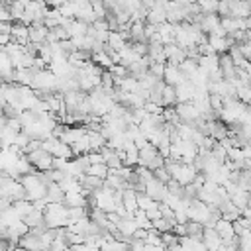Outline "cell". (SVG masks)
I'll use <instances>...</instances> for the list:
<instances>
[{
	"label": "cell",
	"mask_w": 251,
	"mask_h": 251,
	"mask_svg": "<svg viewBox=\"0 0 251 251\" xmlns=\"http://www.w3.org/2000/svg\"><path fill=\"white\" fill-rule=\"evenodd\" d=\"M43 220L49 229L67 227L69 226V206H65V202L47 204V208L43 212Z\"/></svg>",
	"instance_id": "1"
},
{
	"label": "cell",
	"mask_w": 251,
	"mask_h": 251,
	"mask_svg": "<svg viewBox=\"0 0 251 251\" xmlns=\"http://www.w3.org/2000/svg\"><path fill=\"white\" fill-rule=\"evenodd\" d=\"M20 182H22V186L25 190V200L35 202V200H41V198L47 196V184L41 180L37 171L29 173V175H24L20 178Z\"/></svg>",
	"instance_id": "2"
},
{
	"label": "cell",
	"mask_w": 251,
	"mask_h": 251,
	"mask_svg": "<svg viewBox=\"0 0 251 251\" xmlns=\"http://www.w3.org/2000/svg\"><path fill=\"white\" fill-rule=\"evenodd\" d=\"M57 84H59V78L49 69H41V71H35V75H33L31 90H35V92H57Z\"/></svg>",
	"instance_id": "3"
},
{
	"label": "cell",
	"mask_w": 251,
	"mask_h": 251,
	"mask_svg": "<svg viewBox=\"0 0 251 251\" xmlns=\"http://www.w3.org/2000/svg\"><path fill=\"white\" fill-rule=\"evenodd\" d=\"M210 218H212V208L208 204H204L202 200H198V198L192 200V204L188 206V220L198 222L206 227L210 224Z\"/></svg>",
	"instance_id": "4"
},
{
	"label": "cell",
	"mask_w": 251,
	"mask_h": 251,
	"mask_svg": "<svg viewBox=\"0 0 251 251\" xmlns=\"http://www.w3.org/2000/svg\"><path fill=\"white\" fill-rule=\"evenodd\" d=\"M25 157H27V161L31 163V167H33L35 171H39V173L53 169V159H55V157H53L51 153H47L45 149H35V151H31V153H27Z\"/></svg>",
	"instance_id": "5"
},
{
	"label": "cell",
	"mask_w": 251,
	"mask_h": 251,
	"mask_svg": "<svg viewBox=\"0 0 251 251\" xmlns=\"http://www.w3.org/2000/svg\"><path fill=\"white\" fill-rule=\"evenodd\" d=\"M175 110H176V114H178V118H180L182 124H190L192 126L200 118V112L196 110V106L192 102H178L175 106Z\"/></svg>",
	"instance_id": "6"
},
{
	"label": "cell",
	"mask_w": 251,
	"mask_h": 251,
	"mask_svg": "<svg viewBox=\"0 0 251 251\" xmlns=\"http://www.w3.org/2000/svg\"><path fill=\"white\" fill-rule=\"evenodd\" d=\"M163 53H165V59H167V65H175L178 67L184 59H186V49L178 47L176 43H169L163 47Z\"/></svg>",
	"instance_id": "7"
},
{
	"label": "cell",
	"mask_w": 251,
	"mask_h": 251,
	"mask_svg": "<svg viewBox=\"0 0 251 251\" xmlns=\"http://www.w3.org/2000/svg\"><path fill=\"white\" fill-rule=\"evenodd\" d=\"M167 192H169V190H167V184L161 182V180H157L155 176L145 182V194L151 196L155 202H163V198L167 196Z\"/></svg>",
	"instance_id": "8"
},
{
	"label": "cell",
	"mask_w": 251,
	"mask_h": 251,
	"mask_svg": "<svg viewBox=\"0 0 251 251\" xmlns=\"http://www.w3.org/2000/svg\"><path fill=\"white\" fill-rule=\"evenodd\" d=\"M14 73H16V69L10 61V55L4 49H0V80L6 84L14 82Z\"/></svg>",
	"instance_id": "9"
},
{
	"label": "cell",
	"mask_w": 251,
	"mask_h": 251,
	"mask_svg": "<svg viewBox=\"0 0 251 251\" xmlns=\"http://www.w3.org/2000/svg\"><path fill=\"white\" fill-rule=\"evenodd\" d=\"M220 25H222V18L218 14H202L200 24H198V27L202 29V33H206V35L214 33Z\"/></svg>",
	"instance_id": "10"
},
{
	"label": "cell",
	"mask_w": 251,
	"mask_h": 251,
	"mask_svg": "<svg viewBox=\"0 0 251 251\" xmlns=\"http://www.w3.org/2000/svg\"><path fill=\"white\" fill-rule=\"evenodd\" d=\"M10 37H12V43L27 45L29 43V25H24L22 22H14Z\"/></svg>",
	"instance_id": "11"
},
{
	"label": "cell",
	"mask_w": 251,
	"mask_h": 251,
	"mask_svg": "<svg viewBox=\"0 0 251 251\" xmlns=\"http://www.w3.org/2000/svg\"><path fill=\"white\" fill-rule=\"evenodd\" d=\"M202 241L206 245V251H220L222 247V237L220 233L214 229V227H204V235H202Z\"/></svg>",
	"instance_id": "12"
},
{
	"label": "cell",
	"mask_w": 251,
	"mask_h": 251,
	"mask_svg": "<svg viewBox=\"0 0 251 251\" xmlns=\"http://www.w3.org/2000/svg\"><path fill=\"white\" fill-rule=\"evenodd\" d=\"M88 25H90V24H86V22H82V20H69L63 27H65L67 33H69V39H73V37H84L86 31H88Z\"/></svg>",
	"instance_id": "13"
},
{
	"label": "cell",
	"mask_w": 251,
	"mask_h": 251,
	"mask_svg": "<svg viewBox=\"0 0 251 251\" xmlns=\"http://www.w3.org/2000/svg\"><path fill=\"white\" fill-rule=\"evenodd\" d=\"M175 92H176V104L178 102H192L196 86L190 80H182L178 86H175Z\"/></svg>",
	"instance_id": "14"
},
{
	"label": "cell",
	"mask_w": 251,
	"mask_h": 251,
	"mask_svg": "<svg viewBox=\"0 0 251 251\" xmlns=\"http://www.w3.org/2000/svg\"><path fill=\"white\" fill-rule=\"evenodd\" d=\"M214 229L220 233L222 241H231V239H235V237H237V235H235V227H233V222H229V220H224V218H220V220L216 222Z\"/></svg>",
	"instance_id": "15"
},
{
	"label": "cell",
	"mask_w": 251,
	"mask_h": 251,
	"mask_svg": "<svg viewBox=\"0 0 251 251\" xmlns=\"http://www.w3.org/2000/svg\"><path fill=\"white\" fill-rule=\"evenodd\" d=\"M165 22H167V10H165V6H163V4L155 2V6L147 12V22H145V24L161 25V24H165Z\"/></svg>",
	"instance_id": "16"
},
{
	"label": "cell",
	"mask_w": 251,
	"mask_h": 251,
	"mask_svg": "<svg viewBox=\"0 0 251 251\" xmlns=\"http://www.w3.org/2000/svg\"><path fill=\"white\" fill-rule=\"evenodd\" d=\"M208 45L218 53V55H224L229 51L231 45H235L229 37H220V35H208Z\"/></svg>",
	"instance_id": "17"
},
{
	"label": "cell",
	"mask_w": 251,
	"mask_h": 251,
	"mask_svg": "<svg viewBox=\"0 0 251 251\" xmlns=\"http://www.w3.org/2000/svg\"><path fill=\"white\" fill-rule=\"evenodd\" d=\"M163 80H165V84H169V86H178V84H180L182 80H186V78L182 76V73H180L178 67H175V65H165Z\"/></svg>",
	"instance_id": "18"
},
{
	"label": "cell",
	"mask_w": 251,
	"mask_h": 251,
	"mask_svg": "<svg viewBox=\"0 0 251 251\" xmlns=\"http://www.w3.org/2000/svg\"><path fill=\"white\" fill-rule=\"evenodd\" d=\"M47 33H49V27L45 24H33V25H29V41L31 43H37V45L45 43L47 41Z\"/></svg>",
	"instance_id": "19"
},
{
	"label": "cell",
	"mask_w": 251,
	"mask_h": 251,
	"mask_svg": "<svg viewBox=\"0 0 251 251\" xmlns=\"http://www.w3.org/2000/svg\"><path fill=\"white\" fill-rule=\"evenodd\" d=\"M20 247L22 249H27V251H43V243H41V237L27 231L22 239H20Z\"/></svg>",
	"instance_id": "20"
},
{
	"label": "cell",
	"mask_w": 251,
	"mask_h": 251,
	"mask_svg": "<svg viewBox=\"0 0 251 251\" xmlns=\"http://www.w3.org/2000/svg\"><path fill=\"white\" fill-rule=\"evenodd\" d=\"M220 69H222V73H224V78H226V80H233V78H235L237 67L233 65V61H231L229 53L220 55Z\"/></svg>",
	"instance_id": "21"
},
{
	"label": "cell",
	"mask_w": 251,
	"mask_h": 251,
	"mask_svg": "<svg viewBox=\"0 0 251 251\" xmlns=\"http://www.w3.org/2000/svg\"><path fill=\"white\" fill-rule=\"evenodd\" d=\"M116 227L120 229V233H122V235L127 239V243H129V239H131L133 231L137 229V224H135L133 216H127V218H122V220L116 224Z\"/></svg>",
	"instance_id": "22"
},
{
	"label": "cell",
	"mask_w": 251,
	"mask_h": 251,
	"mask_svg": "<svg viewBox=\"0 0 251 251\" xmlns=\"http://www.w3.org/2000/svg\"><path fill=\"white\" fill-rule=\"evenodd\" d=\"M122 204H124V208L127 210V214H135V210H139V204H137V192L135 190H131V188H127V190H124V196H122Z\"/></svg>",
	"instance_id": "23"
},
{
	"label": "cell",
	"mask_w": 251,
	"mask_h": 251,
	"mask_svg": "<svg viewBox=\"0 0 251 251\" xmlns=\"http://www.w3.org/2000/svg\"><path fill=\"white\" fill-rule=\"evenodd\" d=\"M35 67L33 69H16L14 73V82L16 84H22V86H31V80H33V75H35Z\"/></svg>",
	"instance_id": "24"
},
{
	"label": "cell",
	"mask_w": 251,
	"mask_h": 251,
	"mask_svg": "<svg viewBox=\"0 0 251 251\" xmlns=\"http://www.w3.org/2000/svg\"><path fill=\"white\" fill-rule=\"evenodd\" d=\"M100 153H102V157H104V163H106L110 169H120V167H124V161L120 159L118 151H114V149H110V147H104Z\"/></svg>",
	"instance_id": "25"
},
{
	"label": "cell",
	"mask_w": 251,
	"mask_h": 251,
	"mask_svg": "<svg viewBox=\"0 0 251 251\" xmlns=\"http://www.w3.org/2000/svg\"><path fill=\"white\" fill-rule=\"evenodd\" d=\"M47 202L55 204V202H65V190L59 186V182H49L47 184Z\"/></svg>",
	"instance_id": "26"
},
{
	"label": "cell",
	"mask_w": 251,
	"mask_h": 251,
	"mask_svg": "<svg viewBox=\"0 0 251 251\" xmlns=\"http://www.w3.org/2000/svg\"><path fill=\"white\" fill-rule=\"evenodd\" d=\"M88 198L82 194V190L78 192H65V206L69 208H78V206H86Z\"/></svg>",
	"instance_id": "27"
},
{
	"label": "cell",
	"mask_w": 251,
	"mask_h": 251,
	"mask_svg": "<svg viewBox=\"0 0 251 251\" xmlns=\"http://www.w3.org/2000/svg\"><path fill=\"white\" fill-rule=\"evenodd\" d=\"M159 39H161V43L163 45H169V43H175V25L173 24H169V22H165V24H161L159 27Z\"/></svg>",
	"instance_id": "28"
},
{
	"label": "cell",
	"mask_w": 251,
	"mask_h": 251,
	"mask_svg": "<svg viewBox=\"0 0 251 251\" xmlns=\"http://www.w3.org/2000/svg\"><path fill=\"white\" fill-rule=\"evenodd\" d=\"M178 243H180L182 251H206L204 241H200V239H192V237H188V235L180 237Z\"/></svg>",
	"instance_id": "29"
},
{
	"label": "cell",
	"mask_w": 251,
	"mask_h": 251,
	"mask_svg": "<svg viewBox=\"0 0 251 251\" xmlns=\"http://www.w3.org/2000/svg\"><path fill=\"white\" fill-rule=\"evenodd\" d=\"M76 20H82V22H86V24H94L96 16H94V10H92L90 2H82V4H78Z\"/></svg>",
	"instance_id": "30"
},
{
	"label": "cell",
	"mask_w": 251,
	"mask_h": 251,
	"mask_svg": "<svg viewBox=\"0 0 251 251\" xmlns=\"http://www.w3.org/2000/svg\"><path fill=\"white\" fill-rule=\"evenodd\" d=\"M178 69H180V73H182V76L186 78V80H192V76L198 73V63L196 61H192V59H184L180 65H178Z\"/></svg>",
	"instance_id": "31"
},
{
	"label": "cell",
	"mask_w": 251,
	"mask_h": 251,
	"mask_svg": "<svg viewBox=\"0 0 251 251\" xmlns=\"http://www.w3.org/2000/svg\"><path fill=\"white\" fill-rule=\"evenodd\" d=\"M71 149H73V153H75V157H78V155H86V153H90V139H88V131L78 139V141H75L73 145H71Z\"/></svg>",
	"instance_id": "32"
},
{
	"label": "cell",
	"mask_w": 251,
	"mask_h": 251,
	"mask_svg": "<svg viewBox=\"0 0 251 251\" xmlns=\"http://www.w3.org/2000/svg\"><path fill=\"white\" fill-rule=\"evenodd\" d=\"M24 222H25V226H27L29 229L45 226V220H43V212H41V210H35V208H33V212H29V214L24 218Z\"/></svg>",
	"instance_id": "33"
},
{
	"label": "cell",
	"mask_w": 251,
	"mask_h": 251,
	"mask_svg": "<svg viewBox=\"0 0 251 251\" xmlns=\"http://www.w3.org/2000/svg\"><path fill=\"white\" fill-rule=\"evenodd\" d=\"M106 45H110L116 53H120V51H124V49L127 47V41L122 37L120 31H110V37H108V43H106Z\"/></svg>",
	"instance_id": "34"
},
{
	"label": "cell",
	"mask_w": 251,
	"mask_h": 251,
	"mask_svg": "<svg viewBox=\"0 0 251 251\" xmlns=\"http://www.w3.org/2000/svg\"><path fill=\"white\" fill-rule=\"evenodd\" d=\"M227 53H229V57H231V61H233V65H235L237 69H245V67H247V63H249V61H247V59H245V55L241 53L239 45H231Z\"/></svg>",
	"instance_id": "35"
},
{
	"label": "cell",
	"mask_w": 251,
	"mask_h": 251,
	"mask_svg": "<svg viewBox=\"0 0 251 251\" xmlns=\"http://www.w3.org/2000/svg\"><path fill=\"white\" fill-rule=\"evenodd\" d=\"M86 175H92V176H98V178L106 180L108 175H110V167H108L106 163H96V165H90V167H88Z\"/></svg>",
	"instance_id": "36"
},
{
	"label": "cell",
	"mask_w": 251,
	"mask_h": 251,
	"mask_svg": "<svg viewBox=\"0 0 251 251\" xmlns=\"http://www.w3.org/2000/svg\"><path fill=\"white\" fill-rule=\"evenodd\" d=\"M229 200H231V202H233V204L243 212V210L249 206V192H247V190H243V188H239L233 196H229Z\"/></svg>",
	"instance_id": "37"
},
{
	"label": "cell",
	"mask_w": 251,
	"mask_h": 251,
	"mask_svg": "<svg viewBox=\"0 0 251 251\" xmlns=\"http://www.w3.org/2000/svg\"><path fill=\"white\" fill-rule=\"evenodd\" d=\"M186 235H188V237H192V239H200V241H202L204 226H202V224H198V222L188 220V222H186Z\"/></svg>",
	"instance_id": "38"
},
{
	"label": "cell",
	"mask_w": 251,
	"mask_h": 251,
	"mask_svg": "<svg viewBox=\"0 0 251 251\" xmlns=\"http://www.w3.org/2000/svg\"><path fill=\"white\" fill-rule=\"evenodd\" d=\"M118 88H122L124 92H139V90H141V84H139L137 78L126 76V78H122V82L118 84Z\"/></svg>",
	"instance_id": "39"
},
{
	"label": "cell",
	"mask_w": 251,
	"mask_h": 251,
	"mask_svg": "<svg viewBox=\"0 0 251 251\" xmlns=\"http://www.w3.org/2000/svg\"><path fill=\"white\" fill-rule=\"evenodd\" d=\"M20 220H22V216L16 212V208H14V206H10L6 212H2V214H0V222H2L6 227H8V226H12V224H16V222H20Z\"/></svg>",
	"instance_id": "40"
},
{
	"label": "cell",
	"mask_w": 251,
	"mask_h": 251,
	"mask_svg": "<svg viewBox=\"0 0 251 251\" xmlns=\"http://www.w3.org/2000/svg\"><path fill=\"white\" fill-rule=\"evenodd\" d=\"M133 220H135V224H137V227H141V229H153V222L147 218V214H145V210H135V214H133Z\"/></svg>",
	"instance_id": "41"
},
{
	"label": "cell",
	"mask_w": 251,
	"mask_h": 251,
	"mask_svg": "<svg viewBox=\"0 0 251 251\" xmlns=\"http://www.w3.org/2000/svg\"><path fill=\"white\" fill-rule=\"evenodd\" d=\"M12 206H14L16 212L22 216V220H24L29 212H33V202H29V200H16V202H12Z\"/></svg>",
	"instance_id": "42"
},
{
	"label": "cell",
	"mask_w": 251,
	"mask_h": 251,
	"mask_svg": "<svg viewBox=\"0 0 251 251\" xmlns=\"http://www.w3.org/2000/svg\"><path fill=\"white\" fill-rule=\"evenodd\" d=\"M169 106H176V92H175V86H165L163 90V108H169Z\"/></svg>",
	"instance_id": "43"
},
{
	"label": "cell",
	"mask_w": 251,
	"mask_h": 251,
	"mask_svg": "<svg viewBox=\"0 0 251 251\" xmlns=\"http://www.w3.org/2000/svg\"><path fill=\"white\" fill-rule=\"evenodd\" d=\"M8 8H10V14H12L14 22H20L22 16H24V12H25V4L20 2V0H14L12 4H8Z\"/></svg>",
	"instance_id": "44"
},
{
	"label": "cell",
	"mask_w": 251,
	"mask_h": 251,
	"mask_svg": "<svg viewBox=\"0 0 251 251\" xmlns=\"http://www.w3.org/2000/svg\"><path fill=\"white\" fill-rule=\"evenodd\" d=\"M92 63H96L98 67H102V69H112V59L104 53V51H100V53H94L92 55Z\"/></svg>",
	"instance_id": "45"
},
{
	"label": "cell",
	"mask_w": 251,
	"mask_h": 251,
	"mask_svg": "<svg viewBox=\"0 0 251 251\" xmlns=\"http://www.w3.org/2000/svg\"><path fill=\"white\" fill-rule=\"evenodd\" d=\"M88 2H90L92 10H94V16H96V20H104V18H106V14H108L104 0H88Z\"/></svg>",
	"instance_id": "46"
},
{
	"label": "cell",
	"mask_w": 251,
	"mask_h": 251,
	"mask_svg": "<svg viewBox=\"0 0 251 251\" xmlns=\"http://www.w3.org/2000/svg\"><path fill=\"white\" fill-rule=\"evenodd\" d=\"M153 227L159 231V233H167V231H173V224L169 222V220H165V218H159V220H153Z\"/></svg>",
	"instance_id": "47"
},
{
	"label": "cell",
	"mask_w": 251,
	"mask_h": 251,
	"mask_svg": "<svg viewBox=\"0 0 251 251\" xmlns=\"http://www.w3.org/2000/svg\"><path fill=\"white\" fill-rule=\"evenodd\" d=\"M137 204H139L141 210H149V208L155 204V200H153L151 196H147L145 192H137Z\"/></svg>",
	"instance_id": "48"
},
{
	"label": "cell",
	"mask_w": 251,
	"mask_h": 251,
	"mask_svg": "<svg viewBox=\"0 0 251 251\" xmlns=\"http://www.w3.org/2000/svg\"><path fill=\"white\" fill-rule=\"evenodd\" d=\"M145 243L147 245H163V241H161V233L153 227V229H149L147 231V237H145Z\"/></svg>",
	"instance_id": "49"
},
{
	"label": "cell",
	"mask_w": 251,
	"mask_h": 251,
	"mask_svg": "<svg viewBox=\"0 0 251 251\" xmlns=\"http://www.w3.org/2000/svg\"><path fill=\"white\" fill-rule=\"evenodd\" d=\"M178 235H175L173 231H167V233H161V241L165 247H173V245H178Z\"/></svg>",
	"instance_id": "50"
},
{
	"label": "cell",
	"mask_w": 251,
	"mask_h": 251,
	"mask_svg": "<svg viewBox=\"0 0 251 251\" xmlns=\"http://www.w3.org/2000/svg\"><path fill=\"white\" fill-rule=\"evenodd\" d=\"M149 73L155 75L157 78H163V75H165V63H151L149 65Z\"/></svg>",
	"instance_id": "51"
},
{
	"label": "cell",
	"mask_w": 251,
	"mask_h": 251,
	"mask_svg": "<svg viewBox=\"0 0 251 251\" xmlns=\"http://www.w3.org/2000/svg\"><path fill=\"white\" fill-rule=\"evenodd\" d=\"M153 176H155L157 180H161V182H165V184H167V182L171 180V175L167 173V169H165V167H161V169H157V171H153Z\"/></svg>",
	"instance_id": "52"
},
{
	"label": "cell",
	"mask_w": 251,
	"mask_h": 251,
	"mask_svg": "<svg viewBox=\"0 0 251 251\" xmlns=\"http://www.w3.org/2000/svg\"><path fill=\"white\" fill-rule=\"evenodd\" d=\"M145 214H147V218L153 222V220H159L161 218V210H159V202H155L149 210H145Z\"/></svg>",
	"instance_id": "53"
},
{
	"label": "cell",
	"mask_w": 251,
	"mask_h": 251,
	"mask_svg": "<svg viewBox=\"0 0 251 251\" xmlns=\"http://www.w3.org/2000/svg\"><path fill=\"white\" fill-rule=\"evenodd\" d=\"M143 108H145L147 114H163V110H165L163 106H157V104H153V102H145Z\"/></svg>",
	"instance_id": "54"
},
{
	"label": "cell",
	"mask_w": 251,
	"mask_h": 251,
	"mask_svg": "<svg viewBox=\"0 0 251 251\" xmlns=\"http://www.w3.org/2000/svg\"><path fill=\"white\" fill-rule=\"evenodd\" d=\"M92 27H94L96 31H110V25H108V22H106V18H104V20H94V24H92Z\"/></svg>",
	"instance_id": "55"
},
{
	"label": "cell",
	"mask_w": 251,
	"mask_h": 251,
	"mask_svg": "<svg viewBox=\"0 0 251 251\" xmlns=\"http://www.w3.org/2000/svg\"><path fill=\"white\" fill-rule=\"evenodd\" d=\"M86 157H88V161H90V165H96V163H104V157H102V153H86Z\"/></svg>",
	"instance_id": "56"
},
{
	"label": "cell",
	"mask_w": 251,
	"mask_h": 251,
	"mask_svg": "<svg viewBox=\"0 0 251 251\" xmlns=\"http://www.w3.org/2000/svg\"><path fill=\"white\" fill-rule=\"evenodd\" d=\"M10 206H12V200H8V198H0V214L6 212Z\"/></svg>",
	"instance_id": "57"
},
{
	"label": "cell",
	"mask_w": 251,
	"mask_h": 251,
	"mask_svg": "<svg viewBox=\"0 0 251 251\" xmlns=\"http://www.w3.org/2000/svg\"><path fill=\"white\" fill-rule=\"evenodd\" d=\"M6 127H8V118L0 116V139H2V135H4V131H6Z\"/></svg>",
	"instance_id": "58"
},
{
	"label": "cell",
	"mask_w": 251,
	"mask_h": 251,
	"mask_svg": "<svg viewBox=\"0 0 251 251\" xmlns=\"http://www.w3.org/2000/svg\"><path fill=\"white\" fill-rule=\"evenodd\" d=\"M143 251H167V247L165 245H147L145 243V249Z\"/></svg>",
	"instance_id": "59"
},
{
	"label": "cell",
	"mask_w": 251,
	"mask_h": 251,
	"mask_svg": "<svg viewBox=\"0 0 251 251\" xmlns=\"http://www.w3.org/2000/svg\"><path fill=\"white\" fill-rule=\"evenodd\" d=\"M245 73H247V76H249V80H251V63H247V67H245Z\"/></svg>",
	"instance_id": "60"
},
{
	"label": "cell",
	"mask_w": 251,
	"mask_h": 251,
	"mask_svg": "<svg viewBox=\"0 0 251 251\" xmlns=\"http://www.w3.org/2000/svg\"><path fill=\"white\" fill-rule=\"evenodd\" d=\"M2 2H4V4H12L14 0H2Z\"/></svg>",
	"instance_id": "61"
},
{
	"label": "cell",
	"mask_w": 251,
	"mask_h": 251,
	"mask_svg": "<svg viewBox=\"0 0 251 251\" xmlns=\"http://www.w3.org/2000/svg\"><path fill=\"white\" fill-rule=\"evenodd\" d=\"M20 2H24V4H27V2H31V0H20Z\"/></svg>",
	"instance_id": "62"
},
{
	"label": "cell",
	"mask_w": 251,
	"mask_h": 251,
	"mask_svg": "<svg viewBox=\"0 0 251 251\" xmlns=\"http://www.w3.org/2000/svg\"><path fill=\"white\" fill-rule=\"evenodd\" d=\"M0 151H2V139H0Z\"/></svg>",
	"instance_id": "63"
}]
</instances>
